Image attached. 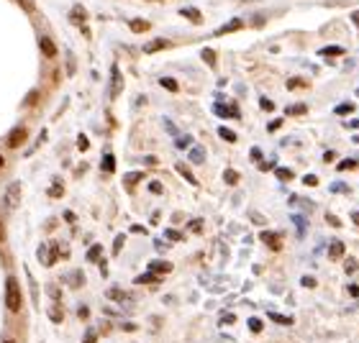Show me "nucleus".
I'll return each instance as SVG.
<instances>
[{
    "label": "nucleus",
    "mask_w": 359,
    "mask_h": 343,
    "mask_svg": "<svg viewBox=\"0 0 359 343\" xmlns=\"http://www.w3.org/2000/svg\"><path fill=\"white\" fill-rule=\"evenodd\" d=\"M300 284H303V287H315V279H313V277H303Z\"/></svg>",
    "instance_id": "44"
},
{
    "label": "nucleus",
    "mask_w": 359,
    "mask_h": 343,
    "mask_svg": "<svg viewBox=\"0 0 359 343\" xmlns=\"http://www.w3.org/2000/svg\"><path fill=\"white\" fill-rule=\"evenodd\" d=\"M252 159H254V162L262 159V151H259V149H252Z\"/></svg>",
    "instance_id": "51"
},
{
    "label": "nucleus",
    "mask_w": 359,
    "mask_h": 343,
    "mask_svg": "<svg viewBox=\"0 0 359 343\" xmlns=\"http://www.w3.org/2000/svg\"><path fill=\"white\" fill-rule=\"evenodd\" d=\"M151 282H159V277H156L154 272H146V274L136 277V284H151Z\"/></svg>",
    "instance_id": "18"
},
{
    "label": "nucleus",
    "mask_w": 359,
    "mask_h": 343,
    "mask_svg": "<svg viewBox=\"0 0 359 343\" xmlns=\"http://www.w3.org/2000/svg\"><path fill=\"white\" fill-rule=\"evenodd\" d=\"M108 297H110V300H115V302H121V300H126V292H121V289H115V287H113V289H108Z\"/></svg>",
    "instance_id": "26"
},
{
    "label": "nucleus",
    "mask_w": 359,
    "mask_h": 343,
    "mask_svg": "<svg viewBox=\"0 0 359 343\" xmlns=\"http://www.w3.org/2000/svg\"><path fill=\"white\" fill-rule=\"evenodd\" d=\"M203 59L208 62V67H216V54H213V49H203Z\"/></svg>",
    "instance_id": "29"
},
{
    "label": "nucleus",
    "mask_w": 359,
    "mask_h": 343,
    "mask_svg": "<svg viewBox=\"0 0 359 343\" xmlns=\"http://www.w3.org/2000/svg\"><path fill=\"white\" fill-rule=\"evenodd\" d=\"M159 85H162V87H167L170 92H177V82H175L172 77H162V80H159Z\"/></svg>",
    "instance_id": "23"
},
{
    "label": "nucleus",
    "mask_w": 359,
    "mask_h": 343,
    "mask_svg": "<svg viewBox=\"0 0 359 343\" xmlns=\"http://www.w3.org/2000/svg\"><path fill=\"white\" fill-rule=\"evenodd\" d=\"M346 113H354V105H351V103H341V105H336V116H346Z\"/></svg>",
    "instance_id": "25"
},
{
    "label": "nucleus",
    "mask_w": 359,
    "mask_h": 343,
    "mask_svg": "<svg viewBox=\"0 0 359 343\" xmlns=\"http://www.w3.org/2000/svg\"><path fill=\"white\" fill-rule=\"evenodd\" d=\"M344 256V243L341 241H331L329 246V259H341Z\"/></svg>",
    "instance_id": "13"
},
{
    "label": "nucleus",
    "mask_w": 359,
    "mask_h": 343,
    "mask_svg": "<svg viewBox=\"0 0 359 343\" xmlns=\"http://www.w3.org/2000/svg\"><path fill=\"white\" fill-rule=\"evenodd\" d=\"M177 172H180V174H182V177H185V179H187L190 184H197V179H195V174H192V172H190V169H187L185 164H177Z\"/></svg>",
    "instance_id": "17"
},
{
    "label": "nucleus",
    "mask_w": 359,
    "mask_h": 343,
    "mask_svg": "<svg viewBox=\"0 0 359 343\" xmlns=\"http://www.w3.org/2000/svg\"><path fill=\"white\" fill-rule=\"evenodd\" d=\"M165 236H167L170 241H180V238H182V236H180L177 231H172V228H170V231H165Z\"/></svg>",
    "instance_id": "41"
},
{
    "label": "nucleus",
    "mask_w": 359,
    "mask_h": 343,
    "mask_svg": "<svg viewBox=\"0 0 359 343\" xmlns=\"http://www.w3.org/2000/svg\"><path fill=\"white\" fill-rule=\"evenodd\" d=\"M305 110H308V108H305L303 103H300V105H290V108H288V116H300V113H305Z\"/></svg>",
    "instance_id": "28"
},
{
    "label": "nucleus",
    "mask_w": 359,
    "mask_h": 343,
    "mask_svg": "<svg viewBox=\"0 0 359 343\" xmlns=\"http://www.w3.org/2000/svg\"><path fill=\"white\" fill-rule=\"evenodd\" d=\"M149 272H154V274H170L172 272V264L170 261H151L149 264Z\"/></svg>",
    "instance_id": "6"
},
{
    "label": "nucleus",
    "mask_w": 359,
    "mask_h": 343,
    "mask_svg": "<svg viewBox=\"0 0 359 343\" xmlns=\"http://www.w3.org/2000/svg\"><path fill=\"white\" fill-rule=\"evenodd\" d=\"M38 49L44 52L47 59H54L57 57V46H54V41L49 39V36H38Z\"/></svg>",
    "instance_id": "5"
},
{
    "label": "nucleus",
    "mask_w": 359,
    "mask_h": 343,
    "mask_svg": "<svg viewBox=\"0 0 359 343\" xmlns=\"http://www.w3.org/2000/svg\"><path fill=\"white\" fill-rule=\"evenodd\" d=\"M329 223H331V225H334V228H339V225H341V223H339V218H336V215H329Z\"/></svg>",
    "instance_id": "53"
},
{
    "label": "nucleus",
    "mask_w": 359,
    "mask_h": 343,
    "mask_svg": "<svg viewBox=\"0 0 359 343\" xmlns=\"http://www.w3.org/2000/svg\"><path fill=\"white\" fill-rule=\"evenodd\" d=\"M85 343H95V330H88V335H85Z\"/></svg>",
    "instance_id": "50"
},
{
    "label": "nucleus",
    "mask_w": 359,
    "mask_h": 343,
    "mask_svg": "<svg viewBox=\"0 0 359 343\" xmlns=\"http://www.w3.org/2000/svg\"><path fill=\"white\" fill-rule=\"evenodd\" d=\"M249 328H252V333H259V330H262V320H259V318H252V320H249Z\"/></svg>",
    "instance_id": "36"
},
{
    "label": "nucleus",
    "mask_w": 359,
    "mask_h": 343,
    "mask_svg": "<svg viewBox=\"0 0 359 343\" xmlns=\"http://www.w3.org/2000/svg\"><path fill=\"white\" fill-rule=\"evenodd\" d=\"M126 243V236H115V243H113V254L121 251V246Z\"/></svg>",
    "instance_id": "35"
},
{
    "label": "nucleus",
    "mask_w": 359,
    "mask_h": 343,
    "mask_svg": "<svg viewBox=\"0 0 359 343\" xmlns=\"http://www.w3.org/2000/svg\"><path fill=\"white\" fill-rule=\"evenodd\" d=\"M244 26V21L242 18H233V21H228V23H223L221 28H216V33L218 36H223V33H231V31H238V28H242Z\"/></svg>",
    "instance_id": "7"
},
{
    "label": "nucleus",
    "mask_w": 359,
    "mask_h": 343,
    "mask_svg": "<svg viewBox=\"0 0 359 343\" xmlns=\"http://www.w3.org/2000/svg\"><path fill=\"white\" fill-rule=\"evenodd\" d=\"M269 320H274L277 325H293V318H288V315H280V313H269Z\"/></svg>",
    "instance_id": "16"
},
{
    "label": "nucleus",
    "mask_w": 359,
    "mask_h": 343,
    "mask_svg": "<svg viewBox=\"0 0 359 343\" xmlns=\"http://www.w3.org/2000/svg\"><path fill=\"white\" fill-rule=\"evenodd\" d=\"M218 136H221V138H226L228 143H233V141H236V133H233L231 128H226V126H223V128H218Z\"/></svg>",
    "instance_id": "22"
},
{
    "label": "nucleus",
    "mask_w": 359,
    "mask_h": 343,
    "mask_svg": "<svg viewBox=\"0 0 359 343\" xmlns=\"http://www.w3.org/2000/svg\"><path fill=\"white\" fill-rule=\"evenodd\" d=\"M167 46H170V41H165V39H154V41H146V44H144V54H154V52L167 49Z\"/></svg>",
    "instance_id": "8"
},
{
    "label": "nucleus",
    "mask_w": 359,
    "mask_h": 343,
    "mask_svg": "<svg viewBox=\"0 0 359 343\" xmlns=\"http://www.w3.org/2000/svg\"><path fill=\"white\" fill-rule=\"evenodd\" d=\"M252 220H254V223H257V225H264V223H267V218H264V215H259V213H257V210H254V213H252Z\"/></svg>",
    "instance_id": "40"
},
{
    "label": "nucleus",
    "mask_w": 359,
    "mask_h": 343,
    "mask_svg": "<svg viewBox=\"0 0 359 343\" xmlns=\"http://www.w3.org/2000/svg\"><path fill=\"white\" fill-rule=\"evenodd\" d=\"M274 174H277V179H283V182H290V179H293V172H290V169H285V167H277V169H274Z\"/></svg>",
    "instance_id": "19"
},
{
    "label": "nucleus",
    "mask_w": 359,
    "mask_h": 343,
    "mask_svg": "<svg viewBox=\"0 0 359 343\" xmlns=\"http://www.w3.org/2000/svg\"><path fill=\"white\" fill-rule=\"evenodd\" d=\"M190 143H192L190 136H180V138H177V146H180V149H185V146H190Z\"/></svg>",
    "instance_id": "38"
},
{
    "label": "nucleus",
    "mask_w": 359,
    "mask_h": 343,
    "mask_svg": "<svg viewBox=\"0 0 359 343\" xmlns=\"http://www.w3.org/2000/svg\"><path fill=\"white\" fill-rule=\"evenodd\" d=\"M213 110L218 113V116H223V118H226V116H228V118H238V110H236V105H221V103H218Z\"/></svg>",
    "instance_id": "11"
},
{
    "label": "nucleus",
    "mask_w": 359,
    "mask_h": 343,
    "mask_svg": "<svg viewBox=\"0 0 359 343\" xmlns=\"http://www.w3.org/2000/svg\"><path fill=\"white\" fill-rule=\"evenodd\" d=\"M21 182H11L8 187H6V195H3V205H6V210L8 213H13L18 205H21Z\"/></svg>",
    "instance_id": "2"
},
{
    "label": "nucleus",
    "mask_w": 359,
    "mask_h": 343,
    "mask_svg": "<svg viewBox=\"0 0 359 343\" xmlns=\"http://www.w3.org/2000/svg\"><path fill=\"white\" fill-rule=\"evenodd\" d=\"M259 238H262V241H264V243H267L269 249H274V251L283 246V243H280V236H277V233H272V231H264V233H262Z\"/></svg>",
    "instance_id": "10"
},
{
    "label": "nucleus",
    "mask_w": 359,
    "mask_h": 343,
    "mask_svg": "<svg viewBox=\"0 0 359 343\" xmlns=\"http://www.w3.org/2000/svg\"><path fill=\"white\" fill-rule=\"evenodd\" d=\"M185 18H190L192 23H203V16H201V11H197V8H182L180 11Z\"/></svg>",
    "instance_id": "12"
},
{
    "label": "nucleus",
    "mask_w": 359,
    "mask_h": 343,
    "mask_svg": "<svg viewBox=\"0 0 359 343\" xmlns=\"http://www.w3.org/2000/svg\"><path fill=\"white\" fill-rule=\"evenodd\" d=\"M6 167V159H3V154H0V169H3Z\"/></svg>",
    "instance_id": "60"
},
{
    "label": "nucleus",
    "mask_w": 359,
    "mask_h": 343,
    "mask_svg": "<svg viewBox=\"0 0 359 343\" xmlns=\"http://www.w3.org/2000/svg\"><path fill=\"white\" fill-rule=\"evenodd\" d=\"M129 28H131L134 33H144V31L149 28V23L141 21V18H134V21H129Z\"/></svg>",
    "instance_id": "15"
},
{
    "label": "nucleus",
    "mask_w": 359,
    "mask_h": 343,
    "mask_svg": "<svg viewBox=\"0 0 359 343\" xmlns=\"http://www.w3.org/2000/svg\"><path fill=\"white\" fill-rule=\"evenodd\" d=\"M139 179H144V174H141V172H131V174H126V184H136Z\"/></svg>",
    "instance_id": "31"
},
{
    "label": "nucleus",
    "mask_w": 359,
    "mask_h": 343,
    "mask_svg": "<svg viewBox=\"0 0 359 343\" xmlns=\"http://www.w3.org/2000/svg\"><path fill=\"white\" fill-rule=\"evenodd\" d=\"M356 167V162L354 159H344V162H339V172H344V169H354Z\"/></svg>",
    "instance_id": "33"
},
{
    "label": "nucleus",
    "mask_w": 359,
    "mask_h": 343,
    "mask_svg": "<svg viewBox=\"0 0 359 343\" xmlns=\"http://www.w3.org/2000/svg\"><path fill=\"white\" fill-rule=\"evenodd\" d=\"M259 169L267 172V169H274V162H259Z\"/></svg>",
    "instance_id": "47"
},
{
    "label": "nucleus",
    "mask_w": 359,
    "mask_h": 343,
    "mask_svg": "<svg viewBox=\"0 0 359 343\" xmlns=\"http://www.w3.org/2000/svg\"><path fill=\"white\" fill-rule=\"evenodd\" d=\"M341 54H344L341 46H326V49H321V57H341Z\"/></svg>",
    "instance_id": "20"
},
{
    "label": "nucleus",
    "mask_w": 359,
    "mask_h": 343,
    "mask_svg": "<svg viewBox=\"0 0 359 343\" xmlns=\"http://www.w3.org/2000/svg\"><path fill=\"white\" fill-rule=\"evenodd\" d=\"M69 18H72V23H77V26H83V23H85V8H79V6H74V8H72V13H69Z\"/></svg>",
    "instance_id": "14"
},
{
    "label": "nucleus",
    "mask_w": 359,
    "mask_h": 343,
    "mask_svg": "<svg viewBox=\"0 0 359 343\" xmlns=\"http://www.w3.org/2000/svg\"><path fill=\"white\" fill-rule=\"evenodd\" d=\"M221 320H223V323H236V318H233V315H231V313H226V315H223V318H221Z\"/></svg>",
    "instance_id": "55"
},
{
    "label": "nucleus",
    "mask_w": 359,
    "mask_h": 343,
    "mask_svg": "<svg viewBox=\"0 0 359 343\" xmlns=\"http://www.w3.org/2000/svg\"><path fill=\"white\" fill-rule=\"evenodd\" d=\"M356 92H359V90H356Z\"/></svg>",
    "instance_id": "62"
},
{
    "label": "nucleus",
    "mask_w": 359,
    "mask_h": 343,
    "mask_svg": "<svg viewBox=\"0 0 359 343\" xmlns=\"http://www.w3.org/2000/svg\"><path fill=\"white\" fill-rule=\"evenodd\" d=\"M334 157H336V154H334V151H326V154H324V162L329 164V162H334Z\"/></svg>",
    "instance_id": "52"
},
{
    "label": "nucleus",
    "mask_w": 359,
    "mask_h": 343,
    "mask_svg": "<svg viewBox=\"0 0 359 343\" xmlns=\"http://www.w3.org/2000/svg\"><path fill=\"white\" fill-rule=\"evenodd\" d=\"M121 92H124V77H121V69H118V64H113V67H110V90H108V95H110V100H115Z\"/></svg>",
    "instance_id": "3"
},
{
    "label": "nucleus",
    "mask_w": 359,
    "mask_h": 343,
    "mask_svg": "<svg viewBox=\"0 0 359 343\" xmlns=\"http://www.w3.org/2000/svg\"><path fill=\"white\" fill-rule=\"evenodd\" d=\"M349 295L356 297V295H359V287H356V284H349Z\"/></svg>",
    "instance_id": "54"
},
{
    "label": "nucleus",
    "mask_w": 359,
    "mask_h": 343,
    "mask_svg": "<svg viewBox=\"0 0 359 343\" xmlns=\"http://www.w3.org/2000/svg\"><path fill=\"white\" fill-rule=\"evenodd\" d=\"M259 105H262L264 110H274V103H272V100H267V97H262V103H259Z\"/></svg>",
    "instance_id": "43"
},
{
    "label": "nucleus",
    "mask_w": 359,
    "mask_h": 343,
    "mask_svg": "<svg viewBox=\"0 0 359 343\" xmlns=\"http://www.w3.org/2000/svg\"><path fill=\"white\" fill-rule=\"evenodd\" d=\"M303 182H305L308 187H315V184H318V177H315V174H308V177H303Z\"/></svg>",
    "instance_id": "39"
},
{
    "label": "nucleus",
    "mask_w": 359,
    "mask_h": 343,
    "mask_svg": "<svg viewBox=\"0 0 359 343\" xmlns=\"http://www.w3.org/2000/svg\"><path fill=\"white\" fill-rule=\"evenodd\" d=\"M77 146L85 151V149H88V138H85V136H79V138H77Z\"/></svg>",
    "instance_id": "48"
},
{
    "label": "nucleus",
    "mask_w": 359,
    "mask_h": 343,
    "mask_svg": "<svg viewBox=\"0 0 359 343\" xmlns=\"http://www.w3.org/2000/svg\"><path fill=\"white\" fill-rule=\"evenodd\" d=\"M295 223H298V231H300V236H303V231H305V220H303L300 215H295Z\"/></svg>",
    "instance_id": "46"
},
{
    "label": "nucleus",
    "mask_w": 359,
    "mask_h": 343,
    "mask_svg": "<svg viewBox=\"0 0 359 343\" xmlns=\"http://www.w3.org/2000/svg\"><path fill=\"white\" fill-rule=\"evenodd\" d=\"M359 266H356V261H346V272H356Z\"/></svg>",
    "instance_id": "49"
},
{
    "label": "nucleus",
    "mask_w": 359,
    "mask_h": 343,
    "mask_svg": "<svg viewBox=\"0 0 359 343\" xmlns=\"http://www.w3.org/2000/svg\"><path fill=\"white\" fill-rule=\"evenodd\" d=\"M6 238V231H3V225H0V241H3Z\"/></svg>",
    "instance_id": "59"
},
{
    "label": "nucleus",
    "mask_w": 359,
    "mask_h": 343,
    "mask_svg": "<svg viewBox=\"0 0 359 343\" xmlns=\"http://www.w3.org/2000/svg\"><path fill=\"white\" fill-rule=\"evenodd\" d=\"M187 159H190L192 164H203V162H206V149H203V146H192L190 154H187Z\"/></svg>",
    "instance_id": "9"
},
{
    "label": "nucleus",
    "mask_w": 359,
    "mask_h": 343,
    "mask_svg": "<svg viewBox=\"0 0 359 343\" xmlns=\"http://www.w3.org/2000/svg\"><path fill=\"white\" fill-rule=\"evenodd\" d=\"M351 23H354V26H359V11H354V13H351Z\"/></svg>",
    "instance_id": "57"
},
{
    "label": "nucleus",
    "mask_w": 359,
    "mask_h": 343,
    "mask_svg": "<svg viewBox=\"0 0 359 343\" xmlns=\"http://www.w3.org/2000/svg\"><path fill=\"white\" fill-rule=\"evenodd\" d=\"M77 315H79V318H88V315H90V310H88V308H79V310H77Z\"/></svg>",
    "instance_id": "56"
},
{
    "label": "nucleus",
    "mask_w": 359,
    "mask_h": 343,
    "mask_svg": "<svg viewBox=\"0 0 359 343\" xmlns=\"http://www.w3.org/2000/svg\"><path fill=\"white\" fill-rule=\"evenodd\" d=\"M305 85H308V82H305V80H298V77H295V80H288V90H298V87H305Z\"/></svg>",
    "instance_id": "30"
},
{
    "label": "nucleus",
    "mask_w": 359,
    "mask_h": 343,
    "mask_svg": "<svg viewBox=\"0 0 359 343\" xmlns=\"http://www.w3.org/2000/svg\"><path fill=\"white\" fill-rule=\"evenodd\" d=\"M18 6H23L28 13H33L36 11V6H33V0H18Z\"/></svg>",
    "instance_id": "37"
},
{
    "label": "nucleus",
    "mask_w": 359,
    "mask_h": 343,
    "mask_svg": "<svg viewBox=\"0 0 359 343\" xmlns=\"http://www.w3.org/2000/svg\"><path fill=\"white\" fill-rule=\"evenodd\" d=\"M103 169H105V172H113V169H115V159H113V154H105V157H103Z\"/></svg>",
    "instance_id": "24"
},
{
    "label": "nucleus",
    "mask_w": 359,
    "mask_h": 343,
    "mask_svg": "<svg viewBox=\"0 0 359 343\" xmlns=\"http://www.w3.org/2000/svg\"><path fill=\"white\" fill-rule=\"evenodd\" d=\"M49 195H52V198H59V195H62V187H59V182H57V184L49 189Z\"/></svg>",
    "instance_id": "42"
},
{
    "label": "nucleus",
    "mask_w": 359,
    "mask_h": 343,
    "mask_svg": "<svg viewBox=\"0 0 359 343\" xmlns=\"http://www.w3.org/2000/svg\"><path fill=\"white\" fill-rule=\"evenodd\" d=\"M100 254H103V246H100V243L90 246V251H88V261H98V259H100Z\"/></svg>",
    "instance_id": "21"
},
{
    "label": "nucleus",
    "mask_w": 359,
    "mask_h": 343,
    "mask_svg": "<svg viewBox=\"0 0 359 343\" xmlns=\"http://www.w3.org/2000/svg\"><path fill=\"white\" fill-rule=\"evenodd\" d=\"M351 220H354V223H356V225H359V210H356V213H354V215H351Z\"/></svg>",
    "instance_id": "58"
},
{
    "label": "nucleus",
    "mask_w": 359,
    "mask_h": 343,
    "mask_svg": "<svg viewBox=\"0 0 359 343\" xmlns=\"http://www.w3.org/2000/svg\"><path fill=\"white\" fill-rule=\"evenodd\" d=\"M223 179H226L228 184H236V182H238V172H233V169H226V172H223Z\"/></svg>",
    "instance_id": "27"
},
{
    "label": "nucleus",
    "mask_w": 359,
    "mask_h": 343,
    "mask_svg": "<svg viewBox=\"0 0 359 343\" xmlns=\"http://www.w3.org/2000/svg\"><path fill=\"white\" fill-rule=\"evenodd\" d=\"M6 305L11 313H18L21 310V287L16 282V277H8L6 279Z\"/></svg>",
    "instance_id": "1"
},
{
    "label": "nucleus",
    "mask_w": 359,
    "mask_h": 343,
    "mask_svg": "<svg viewBox=\"0 0 359 343\" xmlns=\"http://www.w3.org/2000/svg\"><path fill=\"white\" fill-rule=\"evenodd\" d=\"M49 318H52L54 323H62V320H64V313H59L57 308H52V310H49Z\"/></svg>",
    "instance_id": "34"
},
{
    "label": "nucleus",
    "mask_w": 359,
    "mask_h": 343,
    "mask_svg": "<svg viewBox=\"0 0 359 343\" xmlns=\"http://www.w3.org/2000/svg\"><path fill=\"white\" fill-rule=\"evenodd\" d=\"M23 141H26V128H23V126H16V128L8 133V146H11V149H18Z\"/></svg>",
    "instance_id": "4"
},
{
    "label": "nucleus",
    "mask_w": 359,
    "mask_h": 343,
    "mask_svg": "<svg viewBox=\"0 0 359 343\" xmlns=\"http://www.w3.org/2000/svg\"><path fill=\"white\" fill-rule=\"evenodd\" d=\"M3 343H16V340H3Z\"/></svg>",
    "instance_id": "61"
},
{
    "label": "nucleus",
    "mask_w": 359,
    "mask_h": 343,
    "mask_svg": "<svg viewBox=\"0 0 359 343\" xmlns=\"http://www.w3.org/2000/svg\"><path fill=\"white\" fill-rule=\"evenodd\" d=\"M201 228H203V220H192V223H190V231H195V233L201 231Z\"/></svg>",
    "instance_id": "45"
},
{
    "label": "nucleus",
    "mask_w": 359,
    "mask_h": 343,
    "mask_svg": "<svg viewBox=\"0 0 359 343\" xmlns=\"http://www.w3.org/2000/svg\"><path fill=\"white\" fill-rule=\"evenodd\" d=\"M149 192H154V195H162V192H165V187L159 184V182H149Z\"/></svg>",
    "instance_id": "32"
}]
</instances>
